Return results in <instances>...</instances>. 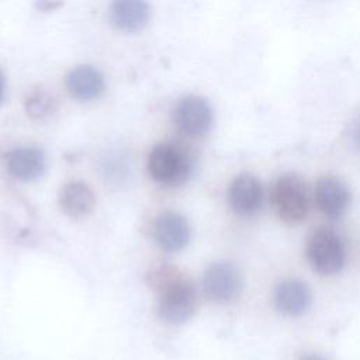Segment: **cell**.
<instances>
[{
  "label": "cell",
  "instance_id": "1",
  "mask_svg": "<svg viewBox=\"0 0 360 360\" xmlns=\"http://www.w3.org/2000/svg\"><path fill=\"white\" fill-rule=\"evenodd\" d=\"M270 201L277 217L287 224L301 222L309 210L305 181L294 173L280 176L271 186Z\"/></svg>",
  "mask_w": 360,
  "mask_h": 360
},
{
  "label": "cell",
  "instance_id": "2",
  "mask_svg": "<svg viewBox=\"0 0 360 360\" xmlns=\"http://www.w3.org/2000/svg\"><path fill=\"white\" fill-rule=\"evenodd\" d=\"M149 174L166 186L183 184L193 170V158L183 148L173 143L156 145L148 159Z\"/></svg>",
  "mask_w": 360,
  "mask_h": 360
},
{
  "label": "cell",
  "instance_id": "3",
  "mask_svg": "<svg viewBox=\"0 0 360 360\" xmlns=\"http://www.w3.org/2000/svg\"><path fill=\"white\" fill-rule=\"evenodd\" d=\"M307 259L311 267L323 276L339 273L346 263L342 238L330 228H316L307 240Z\"/></svg>",
  "mask_w": 360,
  "mask_h": 360
},
{
  "label": "cell",
  "instance_id": "4",
  "mask_svg": "<svg viewBox=\"0 0 360 360\" xmlns=\"http://www.w3.org/2000/svg\"><path fill=\"white\" fill-rule=\"evenodd\" d=\"M197 308V294L193 284L181 277H170L160 285L159 312L170 323L188 321Z\"/></svg>",
  "mask_w": 360,
  "mask_h": 360
},
{
  "label": "cell",
  "instance_id": "5",
  "mask_svg": "<svg viewBox=\"0 0 360 360\" xmlns=\"http://www.w3.org/2000/svg\"><path fill=\"white\" fill-rule=\"evenodd\" d=\"M214 114L210 103L195 94L179 100L173 110V122L177 129L188 136H201L211 129Z\"/></svg>",
  "mask_w": 360,
  "mask_h": 360
},
{
  "label": "cell",
  "instance_id": "6",
  "mask_svg": "<svg viewBox=\"0 0 360 360\" xmlns=\"http://www.w3.org/2000/svg\"><path fill=\"white\" fill-rule=\"evenodd\" d=\"M202 288L214 302H229L242 288V276L238 267L229 262L212 263L204 273Z\"/></svg>",
  "mask_w": 360,
  "mask_h": 360
},
{
  "label": "cell",
  "instance_id": "7",
  "mask_svg": "<svg viewBox=\"0 0 360 360\" xmlns=\"http://www.w3.org/2000/svg\"><path fill=\"white\" fill-rule=\"evenodd\" d=\"M315 204L328 218H340L350 205V190L347 184L335 176H323L316 181Z\"/></svg>",
  "mask_w": 360,
  "mask_h": 360
},
{
  "label": "cell",
  "instance_id": "8",
  "mask_svg": "<svg viewBox=\"0 0 360 360\" xmlns=\"http://www.w3.org/2000/svg\"><path fill=\"white\" fill-rule=\"evenodd\" d=\"M228 202L240 217L256 214L263 202V187L259 179L246 173L235 177L228 188Z\"/></svg>",
  "mask_w": 360,
  "mask_h": 360
},
{
  "label": "cell",
  "instance_id": "9",
  "mask_svg": "<svg viewBox=\"0 0 360 360\" xmlns=\"http://www.w3.org/2000/svg\"><path fill=\"white\" fill-rule=\"evenodd\" d=\"M273 301L278 312L287 316H300L311 308L312 295L304 281L285 278L276 285Z\"/></svg>",
  "mask_w": 360,
  "mask_h": 360
},
{
  "label": "cell",
  "instance_id": "10",
  "mask_svg": "<svg viewBox=\"0 0 360 360\" xmlns=\"http://www.w3.org/2000/svg\"><path fill=\"white\" fill-rule=\"evenodd\" d=\"M153 238L156 243L166 252L181 250L190 238V228L180 214L163 212L153 225Z\"/></svg>",
  "mask_w": 360,
  "mask_h": 360
},
{
  "label": "cell",
  "instance_id": "11",
  "mask_svg": "<svg viewBox=\"0 0 360 360\" xmlns=\"http://www.w3.org/2000/svg\"><path fill=\"white\" fill-rule=\"evenodd\" d=\"M66 89L79 101H90L104 91V76L90 65H80L69 70L65 79Z\"/></svg>",
  "mask_w": 360,
  "mask_h": 360
},
{
  "label": "cell",
  "instance_id": "12",
  "mask_svg": "<svg viewBox=\"0 0 360 360\" xmlns=\"http://www.w3.org/2000/svg\"><path fill=\"white\" fill-rule=\"evenodd\" d=\"M150 10L146 0H112L110 7L111 22L121 31H141L149 21Z\"/></svg>",
  "mask_w": 360,
  "mask_h": 360
},
{
  "label": "cell",
  "instance_id": "13",
  "mask_svg": "<svg viewBox=\"0 0 360 360\" xmlns=\"http://www.w3.org/2000/svg\"><path fill=\"white\" fill-rule=\"evenodd\" d=\"M8 172L18 180L32 181L45 172V156L37 148H17L7 155Z\"/></svg>",
  "mask_w": 360,
  "mask_h": 360
},
{
  "label": "cell",
  "instance_id": "14",
  "mask_svg": "<svg viewBox=\"0 0 360 360\" xmlns=\"http://www.w3.org/2000/svg\"><path fill=\"white\" fill-rule=\"evenodd\" d=\"M96 197L83 183H69L59 193V205L62 211L72 218H82L94 208Z\"/></svg>",
  "mask_w": 360,
  "mask_h": 360
},
{
  "label": "cell",
  "instance_id": "15",
  "mask_svg": "<svg viewBox=\"0 0 360 360\" xmlns=\"http://www.w3.org/2000/svg\"><path fill=\"white\" fill-rule=\"evenodd\" d=\"M27 112L34 118H42L52 111L53 100L52 97L42 90L32 91L27 98Z\"/></svg>",
  "mask_w": 360,
  "mask_h": 360
},
{
  "label": "cell",
  "instance_id": "16",
  "mask_svg": "<svg viewBox=\"0 0 360 360\" xmlns=\"http://www.w3.org/2000/svg\"><path fill=\"white\" fill-rule=\"evenodd\" d=\"M352 139H353V143L356 145V148L360 149V117L354 121V124L352 127Z\"/></svg>",
  "mask_w": 360,
  "mask_h": 360
},
{
  "label": "cell",
  "instance_id": "17",
  "mask_svg": "<svg viewBox=\"0 0 360 360\" xmlns=\"http://www.w3.org/2000/svg\"><path fill=\"white\" fill-rule=\"evenodd\" d=\"M4 91H6V79H4V75L0 70V103L4 98Z\"/></svg>",
  "mask_w": 360,
  "mask_h": 360
},
{
  "label": "cell",
  "instance_id": "18",
  "mask_svg": "<svg viewBox=\"0 0 360 360\" xmlns=\"http://www.w3.org/2000/svg\"><path fill=\"white\" fill-rule=\"evenodd\" d=\"M301 360H328V359H325V357H322L319 354H307V356L301 357Z\"/></svg>",
  "mask_w": 360,
  "mask_h": 360
}]
</instances>
